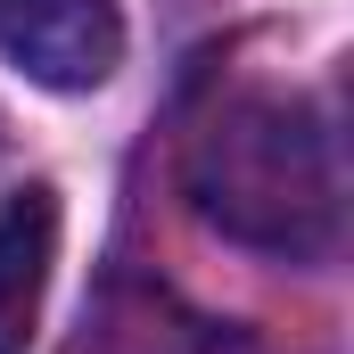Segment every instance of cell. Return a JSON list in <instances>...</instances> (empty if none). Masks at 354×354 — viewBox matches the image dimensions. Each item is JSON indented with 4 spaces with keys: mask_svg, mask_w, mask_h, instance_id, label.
<instances>
[{
    "mask_svg": "<svg viewBox=\"0 0 354 354\" xmlns=\"http://www.w3.org/2000/svg\"><path fill=\"white\" fill-rule=\"evenodd\" d=\"M0 58L50 91H91L115 75L124 25L107 0H0Z\"/></svg>",
    "mask_w": 354,
    "mask_h": 354,
    "instance_id": "obj_2",
    "label": "cell"
},
{
    "mask_svg": "<svg viewBox=\"0 0 354 354\" xmlns=\"http://www.w3.org/2000/svg\"><path fill=\"white\" fill-rule=\"evenodd\" d=\"M189 198L264 256H313L338 239V140L297 99H231L189 149Z\"/></svg>",
    "mask_w": 354,
    "mask_h": 354,
    "instance_id": "obj_1",
    "label": "cell"
},
{
    "mask_svg": "<svg viewBox=\"0 0 354 354\" xmlns=\"http://www.w3.org/2000/svg\"><path fill=\"white\" fill-rule=\"evenodd\" d=\"M50 264H58V198L50 189H17L0 206V354H25Z\"/></svg>",
    "mask_w": 354,
    "mask_h": 354,
    "instance_id": "obj_3",
    "label": "cell"
}]
</instances>
